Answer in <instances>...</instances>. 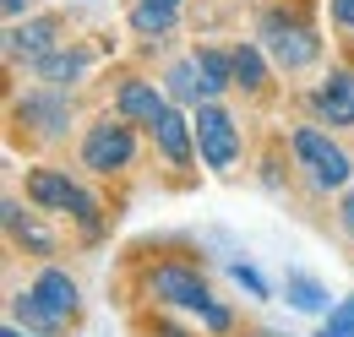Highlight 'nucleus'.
Listing matches in <instances>:
<instances>
[{"mask_svg":"<svg viewBox=\"0 0 354 337\" xmlns=\"http://www.w3.org/2000/svg\"><path fill=\"white\" fill-rule=\"evenodd\" d=\"M164 93H169V104H180V109H196V104H207V82H202V71H196V60H191V49L180 55V60H169L164 66Z\"/></svg>","mask_w":354,"mask_h":337,"instance_id":"nucleus-17","label":"nucleus"},{"mask_svg":"<svg viewBox=\"0 0 354 337\" xmlns=\"http://www.w3.org/2000/svg\"><path fill=\"white\" fill-rule=\"evenodd\" d=\"M147 136H153L158 158H164L169 168H191V158H196V126H191V109L169 104V115L147 131Z\"/></svg>","mask_w":354,"mask_h":337,"instance_id":"nucleus-14","label":"nucleus"},{"mask_svg":"<svg viewBox=\"0 0 354 337\" xmlns=\"http://www.w3.org/2000/svg\"><path fill=\"white\" fill-rule=\"evenodd\" d=\"M22 196H28V207H39L44 218H66V223H77V234H82L88 245L104 234V202L93 196L77 174H66V168H55V164L28 168Z\"/></svg>","mask_w":354,"mask_h":337,"instance_id":"nucleus-2","label":"nucleus"},{"mask_svg":"<svg viewBox=\"0 0 354 337\" xmlns=\"http://www.w3.org/2000/svg\"><path fill=\"white\" fill-rule=\"evenodd\" d=\"M147 332L153 337H191L185 327H175V321H147Z\"/></svg>","mask_w":354,"mask_h":337,"instance_id":"nucleus-27","label":"nucleus"},{"mask_svg":"<svg viewBox=\"0 0 354 337\" xmlns=\"http://www.w3.org/2000/svg\"><path fill=\"white\" fill-rule=\"evenodd\" d=\"M229 278H234V283H240L251 299H267V283H262V272H257V267H245V261H229Z\"/></svg>","mask_w":354,"mask_h":337,"instance_id":"nucleus-23","label":"nucleus"},{"mask_svg":"<svg viewBox=\"0 0 354 337\" xmlns=\"http://www.w3.org/2000/svg\"><path fill=\"white\" fill-rule=\"evenodd\" d=\"M196 321H202V332H213V337H229L234 327H240V316H234V305H223V299H213V305H207V310H202Z\"/></svg>","mask_w":354,"mask_h":337,"instance_id":"nucleus-22","label":"nucleus"},{"mask_svg":"<svg viewBox=\"0 0 354 337\" xmlns=\"http://www.w3.org/2000/svg\"><path fill=\"white\" fill-rule=\"evenodd\" d=\"M316 337H354V294L338 299V305L327 310V321L316 327Z\"/></svg>","mask_w":354,"mask_h":337,"instance_id":"nucleus-21","label":"nucleus"},{"mask_svg":"<svg viewBox=\"0 0 354 337\" xmlns=\"http://www.w3.org/2000/svg\"><path fill=\"white\" fill-rule=\"evenodd\" d=\"M147 299H153V305H164V310L202 316L218 294L207 289V278H202L191 261H153V267H147Z\"/></svg>","mask_w":354,"mask_h":337,"instance_id":"nucleus-7","label":"nucleus"},{"mask_svg":"<svg viewBox=\"0 0 354 337\" xmlns=\"http://www.w3.org/2000/svg\"><path fill=\"white\" fill-rule=\"evenodd\" d=\"M245 337H283V332H272V327H251Z\"/></svg>","mask_w":354,"mask_h":337,"instance_id":"nucleus-29","label":"nucleus"},{"mask_svg":"<svg viewBox=\"0 0 354 337\" xmlns=\"http://www.w3.org/2000/svg\"><path fill=\"white\" fill-rule=\"evenodd\" d=\"M283 299H289L295 310H322V305H327V289H322L316 278H306V272H289V278H283Z\"/></svg>","mask_w":354,"mask_h":337,"instance_id":"nucleus-20","label":"nucleus"},{"mask_svg":"<svg viewBox=\"0 0 354 337\" xmlns=\"http://www.w3.org/2000/svg\"><path fill=\"white\" fill-rule=\"evenodd\" d=\"M191 60H196V71L207 82V98L234 93V55L229 49H218V44H191Z\"/></svg>","mask_w":354,"mask_h":337,"instance_id":"nucleus-18","label":"nucleus"},{"mask_svg":"<svg viewBox=\"0 0 354 337\" xmlns=\"http://www.w3.org/2000/svg\"><path fill=\"white\" fill-rule=\"evenodd\" d=\"M0 11H6V22H22V17H33V0H0Z\"/></svg>","mask_w":354,"mask_h":337,"instance_id":"nucleus-26","label":"nucleus"},{"mask_svg":"<svg viewBox=\"0 0 354 337\" xmlns=\"http://www.w3.org/2000/svg\"><path fill=\"white\" fill-rule=\"evenodd\" d=\"M338 229L354 240V191H344V202H338Z\"/></svg>","mask_w":354,"mask_h":337,"instance_id":"nucleus-25","label":"nucleus"},{"mask_svg":"<svg viewBox=\"0 0 354 337\" xmlns=\"http://www.w3.org/2000/svg\"><path fill=\"white\" fill-rule=\"evenodd\" d=\"M39 218H44V212H39V207H22L17 196H6V202H0L6 240H11V245H22L28 256H39V261H49V256H55V234H49Z\"/></svg>","mask_w":354,"mask_h":337,"instance_id":"nucleus-12","label":"nucleus"},{"mask_svg":"<svg viewBox=\"0 0 354 337\" xmlns=\"http://www.w3.org/2000/svg\"><path fill=\"white\" fill-rule=\"evenodd\" d=\"M229 55H234V87L245 98H272V60L262 55V44L240 39V44H229Z\"/></svg>","mask_w":354,"mask_h":337,"instance_id":"nucleus-16","label":"nucleus"},{"mask_svg":"<svg viewBox=\"0 0 354 337\" xmlns=\"http://www.w3.org/2000/svg\"><path fill=\"white\" fill-rule=\"evenodd\" d=\"M180 17H185V0H131L126 28H131L136 39L158 44V39H169V33L180 28Z\"/></svg>","mask_w":354,"mask_h":337,"instance_id":"nucleus-15","label":"nucleus"},{"mask_svg":"<svg viewBox=\"0 0 354 337\" xmlns=\"http://www.w3.org/2000/svg\"><path fill=\"white\" fill-rule=\"evenodd\" d=\"M327 17H333V28L354 33V0H327Z\"/></svg>","mask_w":354,"mask_h":337,"instance_id":"nucleus-24","label":"nucleus"},{"mask_svg":"<svg viewBox=\"0 0 354 337\" xmlns=\"http://www.w3.org/2000/svg\"><path fill=\"white\" fill-rule=\"evenodd\" d=\"M11 321H17V327H28V332H44V337H66V327H60L44 305H39L33 289H17V294H11Z\"/></svg>","mask_w":354,"mask_h":337,"instance_id":"nucleus-19","label":"nucleus"},{"mask_svg":"<svg viewBox=\"0 0 354 337\" xmlns=\"http://www.w3.org/2000/svg\"><path fill=\"white\" fill-rule=\"evenodd\" d=\"M136 158H142V136L120 115H98L77 136V164L88 168L93 180H120V174L136 168Z\"/></svg>","mask_w":354,"mask_h":337,"instance_id":"nucleus-3","label":"nucleus"},{"mask_svg":"<svg viewBox=\"0 0 354 337\" xmlns=\"http://www.w3.org/2000/svg\"><path fill=\"white\" fill-rule=\"evenodd\" d=\"M289 158H295V168L306 174V185L310 191H344L354 180V158L327 136L322 126H295L289 131Z\"/></svg>","mask_w":354,"mask_h":337,"instance_id":"nucleus-4","label":"nucleus"},{"mask_svg":"<svg viewBox=\"0 0 354 337\" xmlns=\"http://www.w3.org/2000/svg\"><path fill=\"white\" fill-rule=\"evenodd\" d=\"M71 120H77V109H71L66 87L33 82V87H22V98H11V126L22 136H33V142H66Z\"/></svg>","mask_w":354,"mask_h":337,"instance_id":"nucleus-6","label":"nucleus"},{"mask_svg":"<svg viewBox=\"0 0 354 337\" xmlns=\"http://www.w3.org/2000/svg\"><path fill=\"white\" fill-rule=\"evenodd\" d=\"M66 44V17L60 11H33V17H22V22H6V39H0V55H6V66H22V71H33L44 55H55Z\"/></svg>","mask_w":354,"mask_h":337,"instance_id":"nucleus-8","label":"nucleus"},{"mask_svg":"<svg viewBox=\"0 0 354 337\" xmlns=\"http://www.w3.org/2000/svg\"><path fill=\"white\" fill-rule=\"evenodd\" d=\"M115 115L131 120L136 131H153L169 115V93H164V82H153V77H120V87H115Z\"/></svg>","mask_w":354,"mask_h":337,"instance_id":"nucleus-10","label":"nucleus"},{"mask_svg":"<svg viewBox=\"0 0 354 337\" xmlns=\"http://www.w3.org/2000/svg\"><path fill=\"white\" fill-rule=\"evenodd\" d=\"M0 337H44V332H28V327H17V321H6V327H0Z\"/></svg>","mask_w":354,"mask_h":337,"instance_id":"nucleus-28","label":"nucleus"},{"mask_svg":"<svg viewBox=\"0 0 354 337\" xmlns=\"http://www.w3.org/2000/svg\"><path fill=\"white\" fill-rule=\"evenodd\" d=\"M33 294H39V305H44L49 316L71 332L77 321H82V289H77V278L66 272V267H55V261H44L39 272H33V283H28Z\"/></svg>","mask_w":354,"mask_h":337,"instance_id":"nucleus-11","label":"nucleus"},{"mask_svg":"<svg viewBox=\"0 0 354 337\" xmlns=\"http://www.w3.org/2000/svg\"><path fill=\"white\" fill-rule=\"evenodd\" d=\"M257 44L272 60V71L283 77H300L322 60V28L310 22V11L300 0H272L257 11Z\"/></svg>","mask_w":354,"mask_h":337,"instance_id":"nucleus-1","label":"nucleus"},{"mask_svg":"<svg viewBox=\"0 0 354 337\" xmlns=\"http://www.w3.org/2000/svg\"><path fill=\"white\" fill-rule=\"evenodd\" d=\"M191 126H196V158L213 168V174H234L245 158V131L240 120L223 109V98H207L191 109Z\"/></svg>","mask_w":354,"mask_h":337,"instance_id":"nucleus-5","label":"nucleus"},{"mask_svg":"<svg viewBox=\"0 0 354 337\" xmlns=\"http://www.w3.org/2000/svg\"><path fill=\"white\" fill-rule=\"evenodd\" d=\"M93 60H98V55H93L82 39H66L55 55H44V60H39L28 77H33V82H44V87H66V93H71V87H77V82L93 71Z\"/></svg>","mask_w":354,"mask_h":337,"instance_id":"nucleus-13","label":"nucleus"},{"mask_svg":"<svg viewBox=\"0 0 354 337\" xmlns=\"http://www.w3.org/2000/svg\"><path fill=\"white\" fill-rule=\"evenodd\" d=\"M310 115L327 131H354V66H327V77L310 87Z\"/></svg>","mask_w":354,"mask_h":337,"instance_id":"nucleus-9","label":"nucleus"}]
</instances>
